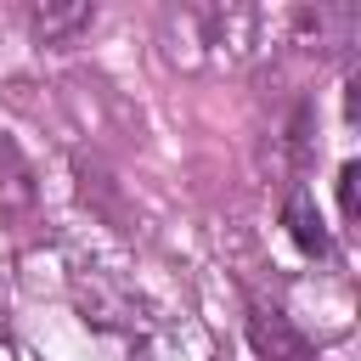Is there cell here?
Instances as JSON below:
<instances>
[{
    "label": "cell",
    "instance_id": "6da1fadb",
    "mask_svg": "<svg viewBox=\"0 0 361 361\" xmlns=\"http://www.w3.org/2000/svg\"><path fill=\"white\" fill-rule=\"evenodd\" d=\"M34 214H39V180H34V164L23 158L17 141L0 135V226L23 231V226H34Z\"/></svg>",
    "mask_w": 361,
    "mask_h": 361
},
{
    "label": "cell",
    "instance_id": "7a4b0ae2",
    "mask_svg": "<svg viewBox=\"0 0 361 361\" xmlns=\"http://www.w3.org/2000/svg\"><path fill=\"white\" fill-rule=\"evenodd\" d=\"M248 344L259 361H322L316 344L276 310V305H248Z\"/></svg>",
    "mask_w": 361,
    "mask_h": 361
},
{
    "label": "cell",
    "instance_id": "3957f363",
    "mask_svg": "<svg viewBox=\"0 0 361 361\" xmlns=\"http://www.w3.org/2000/svg\"><path fill=\"white\" fill-rule=\"evenodd\" d=\"M90 23H96V6H90V0H51V6H28V28H34V39H39V45H51V51L79 45V39L90 34Z\"/></svg>",
    "mask_w": 361,
    "mask_h": 361
},
{
    "label": "cell",
    "instance_id": "277c9868",
    "mask_svg": "<svg viewBox=\"0 0 361 361\" xmlns=\"http://www.w3.org/2000/svg\"><path fill=\"white\" fill-rule=\"evenodd\" d=\"M293 28L305 34V39H316L310 51H322V56H338L350 39H355V28H361V17H355V6H305V11H293Z\"/></svg>",
    "mask_w": 361,
    "mask_h": 361
},
{
    "label": "cell",
    "instance_id": "5b68a950",
    "mask_svg": "<svg viewBox=\"0 0 361 361\" xmlns=\"http://www.w3.org/2000/svg\"><path fill=\"white\" fill-rule=\"evenodd\" d=\"M282 226H288V237H293L310 259H327V254H333V237H327V226H322V214H316V203H310L305 186L288 192V203H282Z\"/></svg>",
    "mask_w": 361,
    "mask_h": 361
},
{
    "label": "cell",
    "instance_id": "8992f818",
    "mask_svg": "<svg viewBox=\"0 0 361 361\" xmlns=\"http://www.w3.org/2000/svg\"><path fill=\"white\" fill-rule=\"evenodd\" d=\"M355 180H361V164H344V169H338V209H344V220L361 214V192H355Z\"/></svg>",
    "mask_w": 361,
    "mask_h": 361
}]
</instances>
